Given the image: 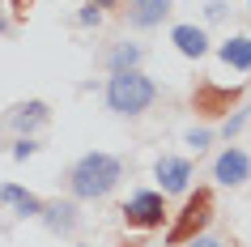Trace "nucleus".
Returning a JSON list of instances; mask_svg holds the SVG:
<instances>
[{
  "label": "nucleus",
  "mask_w": 251,
  "mask_h": 247,
  "mask_svg": "<svg viewBox=\"0 0 251 247\" xmlns=\"http://www.w3.org/2000/svg\"><path fill=\"white\" fill-rule=\"evenodd\" d=\"M209 141H213V132H209V128H192V132H187V145H192L196 154H200V149H204Z\"/></svg>",
  "instance_id": "15"
},
{
  "label": "nucleus",
  "mask_w": 251,
  "mask_h": 247,
  "mask_svg": "<svg viewBox=\"0 0 251 247\" xmlns=\"http://www.w3.org/2000/svg\"><path fill=\"white\" fill-rule=\"evenodd\" d=\"M119 179H124V162H119L115 154H102V149L77 158V166H73V175H68L77 200H102V196L115 192Z\"/></svg>",
  "instance_id": "1"
},
{
  "label": "nucleus",
  "mask_w": 251,
  "mask_h": 247,
  "mask_svg": "<svg viewBox=\"0 0 251 247\" xmlns=\"http://www.w3.org/2000/svg\"><path fill=\"white\" fill-rule=\"evenodd\" d=\"M124 247H136V243H124Z\"/></svg>",
  "instance_id": "21"
},
{
  "label": "nucleus",
  "mask_w": 251,
  "mask_h": 247,
  "mask_svg": "<svg viewBox=\"0 0 251 247\" xmlns=\"http://www.w3.org/2000/svg\"><path fill=\"white\" fill-rule=\"evenodd\" d=\"M47 119H51V111H47V103H39V98H34V103H22V107H13V111H9V124H13L22 137H26V132H34V128H43Z\"/></svg>",
  "instance_id": "8"
},
{
  "label": "nucleus",
  "mask_w": 251,
  "mask_h": 247,
  "mask_svg": "<svg viewBox=\"0 0 251 247\" xmlns=\"http://www.w3.org/2000/svg\"><path fill=\"white\" fill-rule=\"evenodd\" d=\"M213 221V192L209 188H196V192L183 200V209H179V218H175L171 234H166V243L171 247H183L192 243V239H200L204 234V226Z\"/></svg>",
  "instance_id": "3"
},
{
  "label": "nucleus",
  "mask_w": 251,
  "mask_h": 247,
  "mask_svg": "<svg viewBox=\"0 0 251 247\" xmlns=\"http://www.w3.org/2000/svg\"><path fill=\"white\" fill-rule=\"evenodd\" d=\"M222 60L230 68H251V39H247V34H238V39L222 43Z\"/></svg>",
  "instance_id": "13"
},
{
  "label": "nucleus",
  "mask_w": 251,
  "mask_h": 247,
  "mask_svg": "<svg viewBox=\"0 0 251 247\" xmlns=\"http://www.w3.org/2000/svg\"><path fill=\"white\" fill-rule=\"evenodd\" d=\"M213 179L222 183V188H238V183L251 179V158L243 154V149H222L217 154V162H213Z\"/></svg>",
  "instance_id": "6"
},
{
  "label": "nucleus",
  "mask_w": 251,
  "mask_h": 247,
  "mask_svg": "<svg viewBox=\"0 0 251 247\" xmlns=\"http://www.w3.org/2000/svg\"><path fill=\"white\" fill-rule=\"evenodd\" d=\"M171 43H175L183 55H192V60H200V55L209 52V34H204L200 26H175V30H171Z\"/></svg>",
  "instance_id": "12"
},
{
  "label": "nucleus",
  "mask_w": 251,
  "mask_h": 247,
  "mask_svg": "<svg viewBox=\"0 0 251 247\" xmlns=\"http://www.w3.org/2000/svg\"><path fill=\"white\" fill-rule=\"evenodd\" d=\"M111 73H128V68H136L141 64V47H132V43H119L115 52H111Z\"/></svg>",
  "instance_id": "14"
},
{
  "label": "nucleus",
  "mask_w": 251,
  "mask_h": 247,
  "mask_svg": "<svg viewBox=\"0 0 251 247\" xmlns=\"http://www.w3.org/2000/svg\"><path fill=\"white\" fill-rule=\"evenodd\" d=\"M43 226L47 230H55V234H68L73 226H77V205L73 200H51V205H43Z\"/></svg>",
  "instance_id": "10"
},
{
  "label": "nucleus",
  "mask_w": 251,
  "mask_h": 247,
  "mask_svg": "<svg viewBox=\"0 0 251 247\" xmlns=\"http://www.w3.org/2000/svg\"><path fill=\"white\" fill-rule=\"evenodd\" d=\"M166 13H171V0H128V22L141 30L158 26Z\"/></svg>",
  "instance_id": "9"
},
{
  "label": "nucleus",
  "mask_w": 251,
  "mask_h": 247,
  "mask_svg": "<svg viewBox=\"0 0 251 247\" xmlns=\"http://www.w3.org/2000/svg\"><path fill=\"white\" fill-rule=\"evenodd\" d=\"M98 17H102V13H98V4H85L77 22H81V26H98Z\"/></svg>",
  "instance_id": "17"
},
{
  "label": "nucleus",
  "mask_w": 251,
  "mask_h": 247,
  "mask_svg": "<svg viewBox=\"0 0 251 247\" xmlns=\"http://www.w3.org/2000/svg\"><path fill=\"white\" fill-rule=\"evenodd\" d=\"M34 149H39V145L30 141V137H22V141H17V145H13V158H17V162H26V158H30V154H34Z\"/></svg>",
  "instance_id": "16"
},
{
  "label": "nucleus",
  "mask_w": 251,
  "mask_h": 247,
  "mask_svg": "<svg viewBox=\"0 0 251 247\" xmlns=\"http://www.w3.org/2000/svg\"><path fill=\"white\" fill-rule=\"evenodd\" d=\"M192 247H222L217 239H192Z\"/></svg>",
  "instance_id": "19"
},
{
  "label": "nucleus",
  "mask_w": 251,
  "mask_h": 247,
  "mask_svg": "<svg viewBox=\"0 0 251 247\" xmlns=\"http://www.w3.org/2000/svg\"><path fill=\"white\" fill-rule=\"evenodd\" d=\"M162 218H166L162 192H136L132 200L124 205V221L136 226V230H153V226H162Z\"/></svg>",
  "instance_id": "4"
},
{
  "label": "nucleus",
  "mask_w": 251,
  "mask_h": 247,
  "mask_svg": "<svg viewBox=\"0 0 251 247\" xmlns=\"http://www.w3.org/2000/svg\"><path fill=\"white\" fill-rule=\"evenodd\" d=\"M0 205H13L22 218H39L43 213V200L26 188H17V183H0Z\"/></svg>",
  "instance_id": "11"
},
{
  "label": "nucleus",
  "mask_w": 251,
  "mask_h": 247,
  "mask_svg": "<svg viewBox=\"0 0 251 247\" xmlns=\"http://www.w3.org/2000/svg\"><path fill=\"white\" fill-rule=\"evenodd\" d=\"M153 98H158V85H153L141 68L111 73V81H106V107H111L115 115H141V111H149Z\"/></svg>",
  "instance_id": "2"
},
{
  "label": "nucleus",
  "mask_w": 251,
  "mask_h": 247,
  "mask_svg": "<svg viewBox=\"0 0 251 247\" xmlns=\"http://www.w3.org/2000/svg\"><path fill=\"white\" fill-rule=\"evenodd\" d=\"M153 175H158V183H162V196L166 192H187V183H192V162L166 154V158H158Z\"/></svg>",
  "instance_id": "7"
},
{
  "label": "nucleus",
  "mask_w": 251,
  "mask_h": 247,
  "mask_svg": "<svg viewBox=\"0 0 251 247\" xmlns=\"http://www.w3.org/2000/svg\"><path fill=\"white\" fill-rule=\"evenodd\" d=\"M238 85H213V81H204V85H196V94H192V107H196L200 115H209V119H217V115H230V107L238 103Z\"/></svg>",
  "instance_id": "5"
},
{
  "label": "nucleus",
  "mask_w": 251,
  "mask_h": 247,
  "mask_svg": "<svg viewBox=\"0 0 251 247\" xmlns=\"http://www.w3.org/2000/svg\"><path fill=\"white\" fill-rule=\"evenodd\" d=\"M247 115H251V111H238L234 119H226V137H234V132L243 128V124H247Z\"/></svg>",
  "instance_id": "18"
},
{
  "label": "nucleus",
  "mask_w": 251,
  "mask_h": 247,
  "mask_svg": "<svg viewBox=\"0 0 251 247\" xmlns=\"http://www.w3.org/2000/svg\"><path fill=\"white\" fill-rule=\"evenodd\" d=\"M0 34H4V17H0Z\"/></svg>",
  "instance_id": "20"
}]
</instances>
